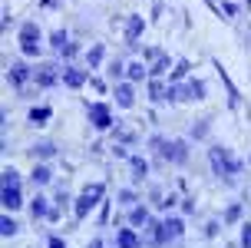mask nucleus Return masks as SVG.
Segmentation results:
<instances>
[{
  "mask_svg": "<svg viewBox=\"0 0 251 248\" xmlns=\"http://www.w3.org/2000/svg\"><path fill=\"white\" fill-rule=\"evenodd\" d=\"M33 80H37V86H53V83H56V66H53V63L40 66L37 73H33Z\"/></svg>",
  "mask_w": 251,
  "mask_h": 248,
  "instance_id": "9",
  "label": "nucleus"
},
{
  "mask_svg": "<svg viewBox=\"0 0 251 248\" xmlns=\"http://www.w3.org/2000/svg\"><path fill=\"white\" fill-rule=\"evenodd\" d=\"M89 123L96 126V129H109V126H113V116H109V110H106L102 103H93V106H89Z\"/></svg>",
  "mask_w": 251,
  "mask_h": 248,
  "instance_id": "6",
  "label": "nucleus"
},
{
  "mask_svg": "<svg viewBox=\"0 0 251 248\" xmlns=\"http://www.w3.org/2000/svg\"><path fill=\"white\" fill-rule=\"evenodd\" d=\"M152 228H155V232H152V242H155V245H165V242H172V238H178L185 232L182 219H165V222H155Z\"/></svg>",
  "mask_w": 251,
  "mask_h": 248,
  "instance_id": "2",
  "label": "nucleus"
},
{
  "mask_svg": "<svg viewBox=\"0 0 251 248\" xmlns=\"http://www.w3.org/2000/svg\"><path fill=\"white\" fill-rule=\"evenodd\" d=\"M116 103H119L123 110H129V106L136 103V96H132V86H129V83H119V86H116Z\"/></svg>",
  "mask_w": 251,
  "mask_h": 248,
  "instance_id": "11",
  "label": "nucleus"
},
{
  "mask_svg": "<svg viewBox=\"0 0 251 248\" xmlns=\"http://www.w3.org/2000/svg\"><path fill=\"white\" fill-rule=\"evenodd\" d=\"M241 245L251 248V225H245V228H241Z\"/></svg>",
  "mask_w": 251,
  "mask_h": 248,
  "instance_id": "29",
  "label": "nucleus"
},
{
  "mask_svg": "<svg viewBox=\"0 0 251 248\" xmlns=\"http://www.w3.org/2000/svg\"><path fill=\"white\" fill-rule=\"evenodd\" d=\"M47 119H50V106H33L30 110V123L33 126H47Z\"/></svg>",
  "mask_w": 251,
  "mask_h": 248,
  "instance_id": "14",
  "label": "nucleus"
},
{
  "mask_svg": "<svg viewBox=\"0 0 251 248\" xmlns=\"http://www.w3.org/2000/svg\"><path fill=\"white\" fill-rule=\"evenodd\" d=\"M149 96L155 99V103H162V99H169V89H165L159 80H152V83H149Z\"/></svg>",
  "mask_w": 251,
  "mask_h": 248,
  "instance_id": "17",
  "label": "nucleus"
},
{
  "mask_svg": "<svg viewBox=\"0 0 251 248\" xmlns=\"http://www.w3.org/2000/svg\"><path fill=\"white\" fill-rule=\"evenodd\" d=\"M152 146L159 149L165 159H172V162H185V156H188V152H185V142H178V139H176V142H162V139H152Z\"/></svg>",
  "mask_w": 251,
  "mask_h": 248,
  "instance_id": "5",
  "label": "nucleus"
},
{
  "mask_svg": "<svg viewBox=\"0 0 251 248\" xmlns=\"http://www.w3.org/2000/svg\"><path fill=\"white\" fill-rule=\"evenodd\" d=\"M20 50H24V56H37L40 53V27L37 24H24V30H20Z\"/></svg>",
  "mask_w": 251,
  "mask_h": 248,
  "instance_id": "4",
  "label": "nucleus"
},
{
  "mask_svg": "<svg viewBox=\"0 0 251 248\" xmlns=\"http://www.w3.org/2000/svg\"><path fill=\"white\" fill-rule=\"evenodd\" d=\"M188 66H192V63H188V60H178L176 66H172V76H169V80H172V83H176V80H182V76L188 73Z\"/></svg>",
  "mask_w": 251,
  "mask_h": 248,
  "instance_id": "23",
  "label": "nucleus"
},
{
  "mask_svg": "<svg viewBox=\"0 0 251 248\" xmlns=\"http://www.w3.org/2000/svg\"><path fill=\"white\" fill-rule=\"evenodd\" d=\"M30 212H33V219H40V215H50V209H47V198L37 195V202L30 205Z\"/></svg>",
  "mask_w": 251,
  "mask_h": 248,
  "instance_id": "25",
  "label": "nucleus"
},
{
  "mask_svg": "<svg viewBox=\"0 0 251 248\" xmlns=\"http://www.w3.org/2000/svg\"><path fill=\"white\" fill-rule=\"evenodd\" d=\"M96 202H102V186H100V182L86 186V189H83V195L76 198V219H86L89 209H93Z\"/></svg>",
  "mask_w": 251,
  "mask_h": 248,
  "instance_id": "3",
  "label": "nucleus"
},
{
  "mask_svg": "<svg viewBox=\"0 0 251 248\" xmlns=\"http://www.w3.org/2000/svg\"><path fill=\"white\" fill-rule=\"evenodd\" d=\"M50 43H53V50H63L66 43H70V40H66V33H63V30H56V33L50 37Z\"/></svg>",
  "mask_w": 251,
  "mask_h": 248,
  "instance_id": "26",
  "label": "nucleus"
},
{
  "mask_svg": "<svg viewBox=\"0 0 251 248\" xmlns=\"http://www.w3.org/2000/svg\"><path fill=\"white\" fill-rule=\"evenodd\" d=\"M142 30H146L142 17H129V24H126V40H129V47H136V40H139Z\"/></svg>",
  "mask_w": 251,
  "mask_h": 248,
  "instance_id": "10",
  "label": "nucleus"
},
{
  "mask_svg": "<svg viewBox=\"0 0 251 248\" xmlns=\"http://www.w3.org/2000/svg\"><path fill=\"white\" fill-rule=\"evenodd\" d=\"M123 73H126L123 63H113V66H109V76H123Z\"/></svg>",
  "mask_w": 251,
  "mask_h": 248,
  "instance_id": "32",
  "label": "nucleus"
},
{
  "mask_svg": "<svg viewBox=\"0 0 251 248\" xmlns=\"http://www.w3.org/2000/svg\"><path fill=\"white\" fill-rule=\"evenodd\" d=\"M222 10H225V17H235V13H238V7H235V3H225Z\"/></svg>",
  "mask_w": 251,
  "mask_h": 248,
  "instance_id": "33",
  "label": "nucleus"
},
{
  "mask_svg": "<svg viewBox=\"0 0 251 248\" xmlns=\"http://www.w3.org/2000/svg\"><path fill=\"white\" fill-rule=\"evenodd\" d=\"M26 76H30V70L17 63V66L10 70V83H13V86H24V83H26Z\"/></svg>",
  "mask_w": 251,
  "mask_h": 248,
  "instance_id": "16",
  "label": "nucleus"
},
{
  "mask_svg": "<svg viewBox=\"0 0 251 248\" xmlns=\"http://www.w3.org/2000/svg\"><path fill=\"white\" fill-rule=\"evenodd\" d=\"M102 63V47H93L89 50V66H100Z\"/></svg>",
  "mask_w": 251,
  "mask_h": 248,
  "instance_id": "28",
  "label": "nucleus"
},
{
  "mask_svg": "<svg viewBox=\"0 0 251 248\" xmlns=\"http://www.w3.org/2000/svg\"><path fill=\"white\" fill-rule=\"evenodd\" d=\"M63 83H66V86H83V83H86V76L79 73V70H73V66H70V70H63Z\"/></svg>",
  "mask_w": 251,
  "mask_h": 248,
  "instance_id": "13",
  "label": "nucleus"
},
{
  "mask_svg": "<svg viewBox=\"0 0 251 248\" xmlns=\"http://www.w3.org/2000/svg\"><path fill=\"white\" fill-rule=\"evenodd\" d=\"M238 215H241V209H238V205H231V209L225 212V222H235V219H238Z\"/></svg>",
  "mask_w": 251,
  "mask_h": 248,
  "instance_id": "30",
  "label": "nucleus"
},
{
  "mask_svg": "<svg viewBox=\"0 0 251 248\" xmlns=\"http://www.w3.org/2000/svg\"><path fill=\"white\" fill-rule=\"evenodd\" d=\"M3 186H20V175L13 169H3Z\"/></svg>",
  "mask_w": 251,
  "mask_h": 248,
  "instance_id": "27",
  "label": "nucleus"
},
{
  "mask_svg": "<svg viewBox=\"0 0 251 248\" xmlns=\"http://www.w3.org/2000/svg\"><path fill=\"white\" fill-rule=\"evenodd\" d=\"M129 222H132V225H149V209H132Z\"/></svg>",
  "mask_w": 251,
  "mask_h": 248,
  "instance_id": "22",
  "label": "nucleus"
},
{
  "mask_svg": "<svg viewBox=\"0 0 251 248\" xmlns=\"http://www.w3.org/2000/svg\"><path fill=\"white\" fill-rule=\"evenodd\" d=\"M50 179H53V172L47 165H37V169H33V186H47Z\"/></svg>",
  "mask_w": 251,
  "mask_h": 248,
  "instance_id": "18",
  "label": "nucleus"
},
{
  "mask_svg": "<svg viewBox=\"0 0 251 248\" xmlns=\"http://www.w3.org/2000/svg\"><path fill=\"white\" fill-rule=\"evenodd\" d=\"M116 245H119V248H136V245H139L136 232H132V228H123V232L116 235Z\"/></svg>",
  "mask_w": 251,
  "mask_h": 248,
  "instance_id": "12",
  "label": "nucleus"
},
{
  "mask_svg": "<svg viewBox=\"0 0 251 248\" xmlns=\"http://www.w3.org/2000/svg\"><path fill=\"white\" fill-rule=\"evenodd\" d=\"M178 99H205V83L201 80H192V83H185V86L178 89Z\"/></svg>",
  "mask_w": 251,
  "mask_h": 248,
  "instance_id": "8",
  "label": "nucleus"
},
{
  "mask_svg": "<svg viewBox=\"0 0 251 248\" xmlns=\"http://www.w3.org/2000/svg\"><path fill=\"white\" fill-rule=\"evenodd\" d=\"M129 162H132V169H136V179H142V175L149 172V162L142 159V156H129Z\"/></svg>",
  "mask_w": 251,
  "mask_h": 248,
  "instance_id": "20",
  "label": "nucleus"
},
{
  "mask_svg": "<svg viewBox=\"0 0 251 248\" xmlns=\"http://www.w3.org/2000/svg\"><path fill=\"white\" fill-rule=\"evenodd\" d=\"M17 228H20V225L13 222L10 215H3V219H0V232H3V238H10V235H17Z\"/></svg>",
  "mask_w": 251,
  "mask_h": 248,
  "instance_id": "19",
  "label": "nucleus"
},
{
  "mask_svg": "<svg viewBox=\"0 0 251 248\" xmlns=\"http://www.w3.org/2000/svg\"><path fill=\"white\" fill-rule=\"evenodd\" d=\"M0 202H3V209H20V205H24L20 186H3L0 189Z\"/></svg>",
  "mask_w": 251,
  "mask_h": 248,
  "instance_id": "7",
  "label": "nucleus"
},
{
  "mask_svg": "<svg viewBox=\"0 0 251 248\" xmlns=\"http://www.w3.org/2000/svg\"><path fill=\"white\" fill-rule=\"evenodd\" d=\"M89 248H102V242H100V238H96V242H93V245H89Z\"/></svg>",
  "mask_w": 251,
  "mask_h": 248,
  "instance_id": "35",
  "label": "nucleus"
},
{
  "mask_svg": "<svg viewBox=\"0 0 251 248\" xmlns=\"http://www.w3.org/2000/svg\"><path fill=\"white\" fill-rule=\"evenodd\" d=\"M248 7H251V0H248Z\"/></svg>",
  "mask_w": 251,
  "mask_h": 248,
  "instance_id": "36",
  "label": "nucleus"
},
{
  "mask_svg": "<svg viewBox=\"0 0 251 248\" xmlns=\"http://www.w3.org/2000/svg\"><path fill=\"white\" fill-rule=\"evenodd\" d=\"M119 202H126V205H132V202H136V195H132V192L126 189V192H119Z\"/></svg>",
  "mask_w": 251,
  "mask_h": 248,
  "instance_id": "31",
  "label": "nucleus"
},
{
  "mask_svg": "<svg viewBox=\"0 0 251 248\" xmlns=\"http://www.w3.org/2000/svg\"><path fill=\"white\" fill-rule=\"evenodd\" d=\"M50 248H66V245H63V242H60V238H56V235H53V238H50Z\"/></svg>",
  "mask_w": 251,
  "mask_h": 248,
  "instance_id": "34",
  "label": "nucleus"
},
{
  "mask_svg": "<svg viewBox=\"0 0 251 248\" xmlns=\"http://www.w3.org/2000/svg\"><path fill=\"white\" fill-rule=\"evenodd\" d=\"M33 156H43V159H50V156H56V146H53V142H40V146L33 149Z\"/></svg>",
  "mask_w": 251,
  "mask_h": 248,
  "instance_id": "24",
  "label": "nucleus"
},
{
  "mask_svg": "<svg viewBox=\"0 0 251 248\" xmlns=\"http://www.w3.org/2000/svg\"><path fill=\"white\" fill-rule=\"evenodd\" d=\"M169 66H172V63H169V56H162V53H159V56H155V66H152V76L169 73Z\"/></svg>",
  "mask_w": 251,
  "mask_h": 248,
  "instance_id": "21",
  "label": "nucleus"
},
{
  "mask_svg": "<svg viewBox=\"0 0 251 248\" xmlns=\"http://www.w3.org/2000/svg\"><path fill=\"white\" fill-rule=\"evenodd\" d=\"M126 76H129L132 83H139V80H146V76H149V70H146L142 63H129V66H126Z\"/></svg>",
  "mask_w": 251,
  "mask_h": 248,
  "instance_id": "15",
  "label": "nucleus"
},
{
  "mask_svg": "<svg viewBox=\"0 0 251 248\" xmlns=\"http://www.w3.org/2000/svg\"><path fill=\"white\" fill-rule=\"evenodd\" d=\"M208 162H212V169H215L218 175H228V179L241 172V162L235 159V156H231L228 149H218V146H212V149H208Z\"/></svg>",
  "mask_w": 251,
  "mask_h": 248,
  "instance_id": "1",
  "label": "nucleus"
}]
</instances>
